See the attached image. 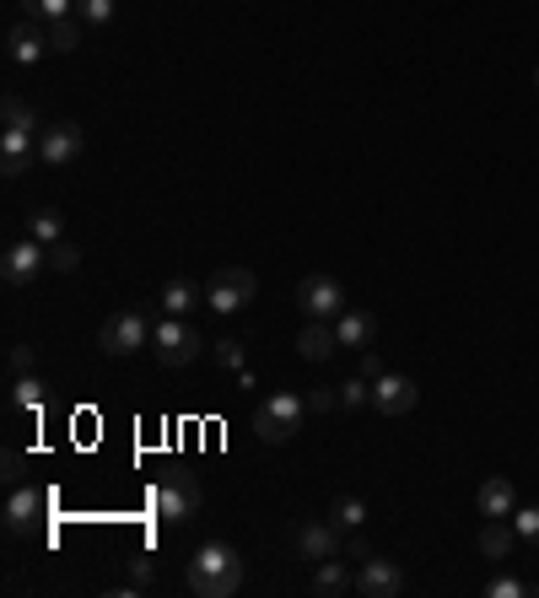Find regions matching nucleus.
Wrapping results in <instances>:
<instances>
[{"mask_svg": "<svg viewBox=\"0 0 539 598\" xmlns=\"http://www.w3.org/2000/svg\"><path fill=\"white\" fill-rule=\"evenodd\" d=\"M362 404H372V378H345L340 383V410H362Z\"/></svg>", "mask_w": 539, "mask_h": 598, "instance_id": "nucleus-29", "label": "nucleus"}, {"mask_svg": "<svg viewBox=\"0 0 539 598\" xmlns=\"http://www.w3.org/2000/svg\"><path fill=\"white\" fill-rule=\"evenodd\" d=\"M98 345H103L108 356H135L140 345H151V324H146V313H140V308H119V313H108L103 330H98Z\"/></svg>", "mask_w": 539, "mask_h": 598, "instance_id": "nucleus-6", "label": "nucleus"}, {"mask_svg": "<svg viewBox=\"0 0 539 598\" xmlns=\"http://www.w3.org/2000/svg\"><path fill=\"white\" fill-rule=\"evenodd\" d=\"M151 350H157V361H162V367H190V361L205 350V334L195 330L190 319L162 313V319L151 324Z\"/></svg>", "mask_w": 539, "mask_h": 598, "instance_id": "nucleus-3", "label": "nucleus"}, {"mask_svg": "<svg viewBox=\"0 0 539 598\" xmlns=\"http://www.w3.org/2000/svg\"><path fill=\"white\" fill-rule=\"evenodd\" d=\"M340 550H345V555H356V561H367V555H372V550H367V544L356 539V529H351L345 539H340Z\"/></svg>", "mask_w": 539, "mask_h": 598, "instance_id": "nucleus-37", "label": "nucleus"}, {"mask_svg": "<svg viewBox=\"0 0 539 598\" xmlns=\"http://www.w3.org/2000/svg\"><path fill=\"white\" fill-rule=\"evenodd\" d=\"M216 361L221 367H243V340H216Z\"/></svg>", "mask_w": 539, "mask_h": 598, "instance_id": "nucleus-34", "label": "nucleus"}, {"mask_svg": "<svg viewBox=\"0 0 539 598\" xmlns=\"http://www.w3.org/2000/svg\"><path fill=\"white\" fill-rule=\"evenodd\" d=\"M383 372H389V367H383V356L367 345V350H362V378H383Z\"/></svg>", "mask_w": 539, "mask_h": 598, "instance_id": "nucleus-36", "label": "nucleus"}, {"mask_svg": "<svg viewBox=\"0 0 539 598\" xmlns=\"http://www.w3.org/2000/svg\"><path fill=\"white\" fill-rule=\"evenodd\" d=\"M302 415H308V399L280 389V394H270L265 404L254 410V432H260V442L280 448V442H291V437L302 432Z\"/></svg>", "mask_w": 539, "mask_h": 598, "instance_id": "nucleus-2", "label": "nucleus"}, {"mask_svg": "<svg viewBox=\"0 0 539 598\" xmlns=\"http://www.w3.org/2000/svg\"><path fill=\"white\" fill-rule=\"evenodd\" d=\"M356 594L362 598H400L404 594L400 561H389V555H367L362 572H356Z\"/></svg>", "mask_w": 539, "mask_h": 598, "instance_id": "nucleus-10", "label": "nucleus"}, {"mask_svg": "<svg viewBox=\"0 0 539 598\" xmlns=\"http://www.w3.org/2000/svg\"><path fill=\"white\" fill-rule=\"evenodd\" d=\"M27 238H38L44 249H55V243L66 238V216H60L55 205H38V210L27 216Z\"/></svg>", "mask_w": 539, "mask_h": 598, "instance_id": "nucleus-21", "label": "nucleus"}, {"mask_svg": "<svg viewBox=\"0 0 539 598\" xmlns=\"http://www.w3.org/2000/svg\"><path fill=\"white\" fill-rule=\"evenodd\" d=\"M81 146H87V135H81L76 119L44 125V135H38V162H44V168H70V162L81 157Z\"/></svg>", "mask_w": 539, "mask_h": 598, "instance_id": "nucleus-8", "label": "nucleus"}, {"mask_svg": "<svg viewBox=\"0 0 539 598\" xmlns=\"http://www.w3.org/2000/svg\"><path fill=\"white\" fill-rule=\"evenodd\" d=\"M49 269H60V275H76V269H81V249L60 238V243L49 249Z\"/></svg>", "mask_w": 539, "mask_h": 598, "instance_id": "nucleus-30", "label": "nucleus"}, {"mask_svg": "<svg viewBox=\"0 0 539 598\" xmlns=\"http://www.w3.org/2000/svg\"><path fill=\"white\" fill-rule=\"evenodd\" d=\"M340 533L335 518L324 524V518H308L302 529H297V561H330V555H340Z\"/></svg>", "mask_w": 539, "mask_h": 598, "instance_id": "nucleus-13", "label": "nucleus"}, {"mask_svg": "<svg viewBox=\"0 0 539 598\" xmlns=\"http://www.w3.org/2000/svg\"><path fill=\"white\" fill-rule=\"evenodd\" d=\"M356 588V577L340 566L335 555L330 561H319V577H313V594H324V598H340V594H351Z\"/></svg>", "mask_w": 539, "mask_h": 598, "instance_id": "nucleus-22", "label": "nucleus"}, {"mask_svg": "<svg viewBox=\"0 0 539 598\" xmlns=\"http://www.w3.org/2000/svg\"><path fill=\"white\" fill-rule=\"evenodd\" d=\"M330 518H335V529H362V524H367V502H362V496H335V513H330Z\"/></svg>", "mask_w": 539, "mask_h": 598, "instance_id": "nucleus-26", "label": "nucleus"}, {"mask_svg": "<svg viewBox=\"0 0 539 598\" xmlns=\"http://www.w3.org/2000/svg\"><path fill=\"white\" fill-rule=\"evenodd\" d=\"M474 507H480V518H513V513H518V491H513V480H507V474H491V480L480 485Z\"/></svg>", "mask_w": 539, "mask_h": 598, "instance_id": "nucleus-16", "label": "nucleus"}, {"mask_svg": "<svg viewBox=\"0 0 539 598\" xmlns=\"http://www.w3.org/2000/svg\"><path fill=\"white\" fill-rule=\"evenodd\" d=\"M513 529H518V539H535L539 544V507H518L513 513Z\"/></svg>", "mask_w": 539, "mask_h": 598, "instance_id": "nucleus-31", "label": "nucleus"}, {"mask_svg": "<svg viewBox=\"0 0 539 598\" xmlns=\"http://www.w3.org/2000/svg\"><path fill=\"white\" fill-rule=\"evenodd\" d=\"M114 11H119V0H76V16H81L87 27H108Z\"/></svg>", "mask_w": 539, "mask_h": 598, "instance_id": "nucleus-28", "label": "nucleus"}, {"mask_svg": "<svg viewBox=\"0 0 539 598\" xmlns=\"http://www.w3.org/2000/svg\"><path fill=\"white\" fill-rule=\"evenodd\" d=\"M415 378H404V372H383V378H372V410L378 415H410L415 410Z\"/></svg>", "mask_w": 539, "mask_h": 598, "instance_id": "nucleus-12", "label": "nucleus"}, {"mask_svg": "<svg viewBox=\"0 0 539 598\" xmlns=\"http://www.w3.org/2000/svg\"><path fill=\"white\" fill-rule=\"evenodd\" d=\"M0 119H5V130H33V135H44L38 114H33V108H27V103H22L16 92H11V97L0 103Z\"/></svg>", "mask_w": 539, "mask_h": 598, "instance_id": "nucleus-23", "label": "nucleus"}, {"mask_svg": "<svg viewBox=\"0 0 539 598\" xmlns=\"http://www.w3.org/2000/svg\"><path fill=\"white\" fill-rule=\"evenodd\" d=\"M151 507H157L162 524H190V518L200 513V485H195V474H162V480L151 485Z\"/></svg>", "mask_w": 539, "mask_h": 598, "instance_id": "nucleus-5", "label": "nucleus"}, {"mask_svg": "<svg viewBox=\"0 0 539 598\" xmlns=\"http://www.w3.org/2000/svg\"><path fill=\"white\" fill-rule=\"evenodd\" d=\"M22 16L27 22H60V16H76V0H22Z\"/></svg>", "mask_w": 539, "mask_h": 598, "instance_id": "nucleus-25", "label": "nucleus"}, {"mask_svg": "<svg viewBox=\"0 0 539 598\" xmlns=\"http://www.w3.org/2000/svg\"><path fill=\"white\" fill-rule=\"evenodd\" d=\"M76 44H81V16L49 22V55H76Z\"/></svg>", "mask_w": 539, "mask_h": 598, "instance_id": "nucleus-24", "label": "nucleus"}, {"mask_svg": "<svg viewBox=\"0 0 539 598\" xmlns=\"http://www.w3.org/2000/svg\"><path fill=\"white\" fill-rule=\"evenodd\" d=\"M195 308H205V286L190 280V275H173V280L162 286V313L184 319V313H195Z\"/></svg>", "mask_w": 539, "mask_h": 598, "instance_id": "nucleus-19", "label": "nucleus"}, {"mask_svg": "<svg viewBox=\"0 0 539 598\" xmlns=\"http://www.w3.org/2000/svg\"><path fill=\"white\" fill-rule=\"evenodd\" d=\"M474 544H480V555H485V561H507V555H513V544H518L513 518H485L480 533H474Z\"/></svg>", "mask_w": 539, "mask_h": 598, "instance_id": "nucleus-18", "label": "nucleus"}, {"mask_svg": "<svg viewBox=\"0 0 539 598\" xmlns=\"http://www.w3.org/2000/svg\"><path fill=\"white\" fill-rule=\"evenodd\" d=\"M297 350H302V361H330V356L340 350L335 324H319V319H308V330L297 334Z\"/></svg>", "mask_w": 539, "mask_h": 598, "instance_id": "nucleus-20", "label": "nucleus"}, {"mask_svg": "<svg viewBox=\"0 0 539 598\" xmlns=\"http://www.w3.org/2000/svg\"><path fill=\"white\" fill-rule=\"evenodd\" d=\"M33 361H38V350H33V345H11V372H16V378H27V372H33Z\"/></svg>", "mask_w": 539, "mask_h": 598, "instance_id": "nucleus-35", "label": "nucleus"}, {"mask_svg": "<svg viewBox=\"0 0 539 598\" xmlns=\"http://www.w3.org/2000/svg\"><path fill=\"white\" fill-rule=\"evenodd\" d=\"M535 87H539V70H535Z\"/></svg>", "mask_w": 539, "mask_h": 598, "instance_id": "nucleus-38", "label": "nucleus"}, {"mask_svg": "<svg viewBox=\"0 0 539 598\" xmlns=\"http://www.w3.org/2000/svg\"><path fill=\"white\" fill-rule=\"evenodd\" d=\"M485 594H491V598H529V594H535V588H524L518 577H496V583H491Z\"/></svg>", "mask_w": 539, "mask_h": 598, "instance_id": "nucleus-32", "label": "nucleus"}, {"mask_svg": "<svg viewBox=\"0 0 539 598\" xmlns=\"http://www.w3.org/2000/svg\"><path fill=\"white\" fill-rule=\"evenodd\" d=\"M335 404H340V389H313V394H308V410H313V415H335Z\"/></svg>", "mask_w": 539, "mask_h": 598, "instance_id": "nucleus-33", "label": "nucleus"}, {"mask_svg": "<svg viewBox=\"0 0 539 598\" xmlns=\"http://www.w3.org/2000/svg\"><path fill=\"white\" fill-rule=\"evenodd\" d=\"M190 588L200 598H232L243 588V555L227 539H205L190 561Z\"/></svg>", "mask_w": 539, "mask_h": 598, "instance_id": "nucleus-1", "label": "nucleus"}, {"mask_svg": "<svg viewBox=\"0 0 539 598\" xmlns=\"http://www.w3.org/2000/svg\"><path fill=\"white\" fill-rule=\"evenodd\" d=\"M335 340L345 350H367L372 340H378V319L372 313H362V308H345L335 319Z\"/></svg>", "mask_w": 539, "mask_h": 598, "instance_id": "nucleus-17", "label": "nucleus"}, {"mask_svg": "<svg viewBox=\"0 0 539 598\" xmlns=\"http://www.w3.org/2000/svg\"><path fill=\"white\" fill-rule=\"evenodd\" d=\"M38 269H49V249H44L38 238H22V243L5 249V260H0V280H5V286H33Z\"/></svg>", "mask_w": 539, "mask_h": 598, "instance_id": "nucleus-9", "label": "nucleus"}, {"mask_svg": "<svg viewBox=\"0 0 539 598\" xmlns=\"http://www.w3.org/2000/svg\"><path fill=\"white\" fill-rule=\"evenodd\" d=\"M44 383H38V378H33V372H27V378H16V389H11V404H16V410H33V415H38V410H44Z\"/></svg>", "mask_w": 539, "mask_h": 598, "instance_id": "nucleus-27", "label": "nucleus"}, {"mask_svg": "<svg viewBox=\"0 0 539 598\" xmlns=\"http://www.w3.org/2000/svg\"><path fill=\"white\" fill-rule=\"evenodd\" d=\"M44 507H49V496H44V491H33V485H16V491H11V502H5V529H11V533H27L38 518H44Z\"/></svg>", "mask_w": 539, "mask_h": 598, "instance_id": "nucleus-14", "label": "nucleus"}, {"mask_svg": "<svg viewBox=\"0 0 539 598\" xmlns=\"http://www.w3.org/2000/svg\"><path fill=\"white\" fill-rule=\"evenodd\" d=\"M5 55H11V66H38L44 55H49V27L44 22H11V33H5Z\"/></svg>", "mask_w": 539, "mask_h": 598, "instance_id": "nucleus-11", "label": "nucleus"}, {"mask_svg": "<svg viewBox=\"0 0 539 598\" xmlns=\"http://www.w3.org/2000/svg\"><path fill=\"white\" fill-rule=\"evenodd\" d=\"M297 308H302V319L335 324L340 313H345V286H340L335 275H308V280L297 286Z\"/></svg>", "mask_w": 539, "mask_h": 598, "instance_id": "nucleus-7", "label": "nucleus"}, {"mask_svg": "<svg viewBox=\"0 0 539 598\" xmlns=\"http://www.w3.org/2000/svg\"><path fill=\"white\" fill-rule=\"evenodd\" d=\"M33 151H38V135L33 130H5L0 135V173L5 179H22L33 168Z\"/></svg>", "mask_w": 539, "mask_h": 598, "instance_id": "nucleus-15", "label": "nucleus"}, {"mask_svg": "<svg viewBox=\"0 0 539 598\" xmlns=\"http://www.w3.org/2000/svg\"><path fill=\"white\" fill-rule=\"evenodd\" d=\"M254 291H260L254 269L227 265V269H216V275H210V286H205V308H210V313H221V319H232L238 308H249V302H254Z\"/></svg>", "mask_w": 539, "mask_h": 598, "instance_id": "nucleus-4", "label": "nucleus"}]
</instances>
